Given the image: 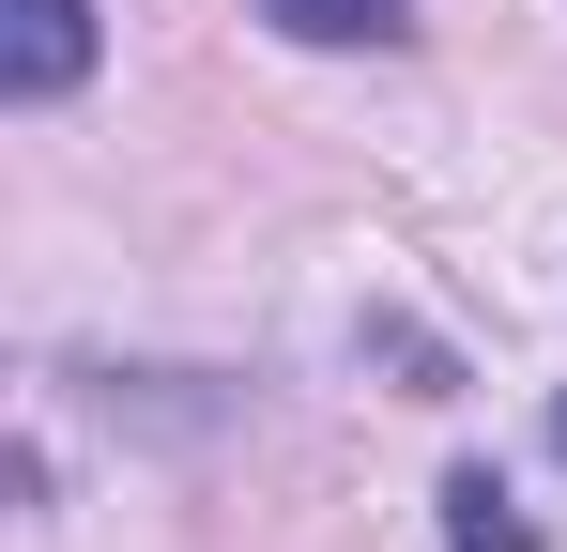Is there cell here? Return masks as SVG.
Here are the masks:
<instances>
[{
  "label": "cell",
  "instance_id": "obj_1",
  "mask_svg": "<svg viewBox=\"0 0 567 552\" xmlns=\"http://www.w3.org/2000/svg\"><path fill=\"white\" fill-rule=\"evenodd\" d=\"M78 78H93V0H0V92L62 108Z\"/></svg>",
  "mask_w": 567,
  "mask_h": 552
},
{
  "label": "cell",
  "instance_id": "obj_2",
  "mask_svg": "<svg viewBox=\"0 0 567 552\" xmlns=\"http://www.w3.org/2000/svg\"><path fill=\"white\" fill-rule=\"evenodd\" d=\"M246 16L291 31V47H399V31H414L399 0H246Z\"/></svg>",
  "mask_w": 567,
  "mask_h": 552
},
{
  "label": "cell",
  "instance_id": "obj_3",
  "mask_svg": "<svg viewBox=\"0 0 567 552\" xmlns=\"http://www.w3.org/2000/svg\"><path fill=\"white\" fill-rule=\"evenodd\" d=\"M445 552H537V522L506 507V476H491V460L445 476Z\"/></svg>",
  "mask_w": 567,
  "mask_h": 552
},
{
  "label": "cell",
  "instance_id": "obj_4",
  "mask_svg": "<svg viewBox=\"0 0 567 552\" xmlns=\"http://www.w3.org/2000/svg\"><path fill=\"white\" fill-rule=\"evenodd\" d=\"M369 354H383V368H399V384H414V399H461V368L430 354V338H414V323H369Z\"/></svg>",
  "mask_w": 567,
  "mask_h": 552
},
{
  "label": "cell",
  "instance_id": "obj_5",
  "mask_svg": "<svg viewBox=\"0 0 567 552\" xmlns=\"http://www.w3.org/2000/svg\"><path fill=\"white\" fill-rule=\"evenodd\" d=\"M553 460H567V399H553Z\"/></svg>",
  "mask_w": 567,
  "mask_h": 552
}]
</instances>
